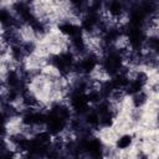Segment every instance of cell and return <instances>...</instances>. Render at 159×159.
<instances>
[{
  "instance_id": "cell-1",
  "label": "cell",
  "mask_w": 159,
  "mask_h": 159,
  "mask_svg": "<svg viewBox=\"0 0 159 159\" xmlns=\"http://www.w3.org/2000/svg\"><path fill=\"white\" fill-rule=\"evenodd\" d=\"M134 139H133V135L129 134V133H124V134H120L116 140H114V148L117 150H127L128 148L132 147Z\"/></svg>"
},
{
  "instance_id": "cell-2",
  "label": "cell",
  "mask_w": 159,
  "mask_h": 159,
  "mask_svg": "<svg viewBox=\"0 0 159 159\" xmlns=\"http://www.w3.org/2000/svg\"><path fill=\"white\" fill-rule=\"evenodd\" d=\"M148 99H149V96L148 93L145 92V89L135 93L134 96L130 97V102H132V106L134 109H140L143 108L147 103H148Z\"/></svg>"
},
{
  "instance_id": "cell-3",
  "label": "cell",
  "mask_w": 159,
  "mask_h": 159,
  "mask_svg": "<svg viewBox=\"0 0 159 159\" xmlns=\"http://www.w3.org/2000/svg\"><path fill=\"white\" fill-rule=\"evenodd\" d=\"M155 122H157V125L159 127V109L157 112V116H155Z\"/></svg>"
},
{
  "instance_id": "cell-4",
  "label": "cell",
  "mask_w": 159,
  "mask_h": 159,
  "mask_svg": "<svg viewBox=\"0 0 159 159\" xmlns=\"http://www.w3.org/2000/svg\"><path fill=\"white\" fill-rule=\"evenodd\" d=\"M138 159H150L148 155H140V157H138Z\"/></svg>"
}]
</instances>
